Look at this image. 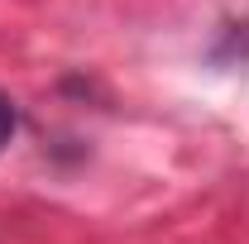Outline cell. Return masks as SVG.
<instances>
[{"instance_id":"obj_1","label":"cell","mask_w":249,"mask_h":244,"mask_svg":"<svg viewBox=\"0 0 249 244\" xmlns=\"http://www.w3.org/2000/svg\"><path fill=\"white\" fill-rule=\"evenodd\" d=\"M15 105H10V96H0V149H5V144H10V139H15Z\"/></svg>"}]
</instances>
